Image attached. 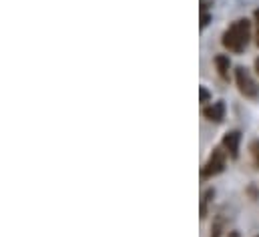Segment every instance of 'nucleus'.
Wrapping results in <instances>:
<instances>
[{
    "label": "nucleus",
    "mask_w": 259,
    "mask_h": 237,
    "mask_svg": "<svg viewBox=\"0 0 259 237\" xmlns=\"http://www.w3.org/2000/svg\"><path fill=\"white\" fill-rule=\"evenodd\" d=\"M249 38H251V22H249L247 18H239V20L231 22V24L225 28V32H223V36H221V45H223L229 53L241 55V53L247 49Z\"/></svg>",
    "instance_id": "1"
},
{
    "label": "nucleus",
    "mask_w": 259,
    "mask_h": 237,
    "mask_svg": "<svg viewBox=\"0 0 259 237\" xmlns=\"http://www.w3.org/2000/svg\"><path fill=\"white\" fill-rule=\"evenodd\" d=\"M209 97H211V95H209V91H207L205 87H201V89H199V103H203V105H205V103H209Z\"/></svg>",
    "instance_id": "9"
},
{
    "label": "nucleus",
    "mask_w": 259,
    "mask_h": 237,
    "mask_svg": "<svg viewBox=\"0 0 259 237\" xmlns=\"http://www.w3.org/2000/svg\"><path fill=\"white\" fill-rule=\"evenodd\" d=\"M255 72H257V74H259V57H257V59H255Z\"/></svg>",
    "instance_id": "12"
},
{
    "label": "nucleus",
    "mask_w": 259,
    "mask_h": 237,
    "mask_svg": "<svg viewBox=\"0 0 259 237\" xmlns=\"http://www.w3.org/2000/svg\"><path fill=\"white\" fill-rule=\"evenodd\" d=\"M235 85L245 99H257L259 97V85L247 68H243V66L235 68Z\"/></svg>",
    "instance_id": "3"
},
{
    "label": "nucleus",
    "mask_w": 259,
    "mask_h": 237,
    "mask_svg": "<svg viewBox=\"0 0 259 237\" xmlns=\"http://www.w3.org/2000/svg\"><path fill=\"white\" fill-rule=\"evenodd\" d=\"M249 153H251V159H253V165L259 169V141H253L249 145Z\"/></svg>",
    "instance_id": "7"
},
{
    "label": "nucleus",
    "mask_w": 259,
    "mask_h": 237,
    "mask_svg": "<svg viewBox=\"0 0 259 237\" xmlns=\"http://www.w3.org/2000/svg\"><path fill=\"white\" fill-rule=\"evenodd\" d=\"M239 145H241V133L239 131H229L221 139V147L225 149V153L231 159H237L239 157Z\"/></svg>",
    "instance_id": "4"
},
{
    "label": "nucleus",
    "mask_w": 259,
    "mask_h": 237,
    "mask_svg": "<svg viewBox=\"0 0 259 237\" xmlns=\"http://www.w3.org/2000/svg\"><path fill=\"white\" fill-rule=\"evenodd\" d=\"M225 103L223 101H215V103H209L207 107H203V117L211 123H221L225 118Z\"/></svg>",
    "instance_id": "5"
},
{
    "label": "nucleus",
    "mask_w": 259,
    "mask_h": 237,
    "mask_svg": "<svg viewBox=\"0 0 259 237\" xmlns=\"http://www.w3.org/2000/svg\"><path fill=\"white\" fill-rule=\"evenodd\" d=\"M207 24H209V14H207V12H203V14H201V28H205Z\"/></svg>",
    "instance_id": "11"
},
{
    "label": "nucleus",
    "mask_w": 259,
    "mask_h": 237,
    "mask_svg": "<svg viewBox=\"0 0 259 237\" xmlns=\"http://www.w3.org/2000/svg\"><path fill=\"white\" fill-rule=\"evenodd\" d=\"M215 66H217V70H219V74H221L223 78H229V68H231V60H229V57H225V55H217V57H215Z\"/></svg>",
    "instance_id": "6"
},
{
    "label": "nucleus",
    "mask_w": 259,
    "mask_h": 237,
    "mask_svg": "<svg viewBox=\"0 0 259 237\" xmlns=\"http://www.w3.org/2000/svg\"><path fill=\"white\" fill-rule=\"evenodd\" d=\"M211 195H213V191L209 189V191H205L203 197H201V217L207 215V203H209V197H211Z\"/></svg>",
    "instance_id": "8"
},
{
    "label": "nucleus",
    "mask_w": 259,
    "mask_h": 237,
    "mask_svg": "<svg viewBox=\"0 0 259 237\" xmlns=\"http://www.w3.org/2000/svg\"><path fill=\"white\" fill-rule=\"evenodd\" d=\"M253 18H255V43H257V47H259V8L255 10Z\"/></svg>",
    "instance_id": "10"
},
{
    "label": "nucleus",
    "mask_w": 259,
    "mask_h": 237,
    "mask_svg": "<svg viewBox=\"0 0 259 237\" xmlns=\"http://www.w3.org/2000/svg\"><path fill=\"white\" fill-rule=\"evenodd\" d=\"M227 157H229V155L225 153L223 147H215V149L211 151V155L207 157L205 165L201 167V177L211 179V177H215V175H219V173H223V169H225V165H227Z\"/></svg>",
    "instance_id": "2"
},
{
    "label": "nucleus",
    "mask_w": 259,
    "mask_h": 237,
    "mask_svg": "<svg viewBox=\"0 0 259 237\" xmlns=\"http://www.w3.org/2000/svg\"><path fill=\"white\" fill-rule=\"evenodd\" d=\"M255 237H259V235H255Z\"/></svg>",
    "instance_id": "13"
}]
</instances>
